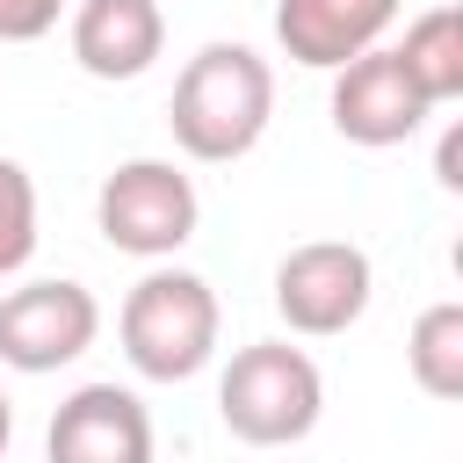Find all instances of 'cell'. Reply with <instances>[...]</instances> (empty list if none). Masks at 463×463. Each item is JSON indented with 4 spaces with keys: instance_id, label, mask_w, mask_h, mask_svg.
<instances>
[{
    "instance_id": "8fae6325",
    "label": "cell",
    "mask_w": 463,
    "mask_h": 463,
    "mask_svg": "<svg viewBox=\"0 0 463 463\" xmlns=\"http://www.w3.org/2000/svg\"><path fill=\"white\" fill-rule=\"evenodd\" d=\"M398 65L412 72V87L427 94V109H449L463 101V7H427L420 22H405V36L391 43Z\"/></svg>"
},
{
    "instance_id": "ba28073f",
    "label": "cell",
    "mask_w": 463,
    "mask_h": 463,
    "mask_svg": "<svg viewBox=\"0 0 463 463\" xmlns=\"http://www.w3.org/2000/svg\"><path fill=\"white\" fill-rule=\"evenodd\" d=\"M43 463H152V412L123 383H80L43 434Z\"/></svg>"
},
{
    "instance_id": "9c48e42d",
    "label": "cell",
    "mask_w": 463,
    "mask_h": 463,
    "mask_svg": "<svg viewBox=\"0 0 463 463\" xmlns=\"http://www.w3.org/2000/svg\"><path fill=\"white\" fill-rule=\"evenodd\" d=\"M391 22H398V0H275V43L311 72L362 58L369 43H383Z\"/></svg>"
},
{
    "instance_id": "8992f818",
    "label": "cell",
    "mask_w": 463,
    "mask_h": 463,
    "mask_svg": "<svg viewBox=\"0 0 463 463\" xmlns=\"http://www.w3.org/2000/svg\"><path fill=\"white\" fill-rule=\"evenodd\" d=\"M101 333V304L87 282H65V275H43V282H22L0 297V362L22 369V376H51L65 362H80Z\"/></svg>"
},
{
    "instance_id": "7a4b0ae2",
    "label": "cell",
    "mask_w": 463,
    "mask_h": 463,
    "mask_svg": "<svg viewBox=\"0 0 463 463\" xmlns=\"http://www.w3.org/2000/svg\"><path fill=\"white\" fill-rule=\"evenodd\" d=\"M217 333H224V311H217V289L195 275V268H152L130 282L123 311H116V340L130 354L137 376L152 383H188L210 369L217 354Z\"/></svg>"
},
{
    "instance_id": "5b68a950",
    "label": "cell",
    "mask_w": 463,
    "mask_h": 463,
    "mask_svg": "<svg viewBox=\"0 0 463 463\" xmlns=\"http://www.w3.org/2000/svg\"><path fill=\"white\" fill-rule=\"evenodd\" d=\"M369 289H376V268L362 246L347 239H304L275 260V311L289 333L304 340H333L347 333L362 311H369Z\"/></svg>"
},
{
    "instance_id": "5bb4252c",
    "label": "cell",
    "mask_w": 463,
    "mask_h": 463,
    "mask_svg": "<svg viewBox=\"0 0 463 463\" xmlns=\"http://www.w3.org/2000/svg\"><path fill=\"white\" fill-rule=\"evenodd\" d=\"M58 7L65 0H0V43H36L58 29Z\"/></svg>"
},
{
    "instance_id": "2e32d148",
    "label": "cell",
    "mask_w": 463,
    "mask_h": 463,
    "mask_svg": "<svg viewBox=\"0 0 463 463\" xmlns=\"http://www.w3.org/2000/svg\"><path fill=\"white\" fill-rule=\"evenodd\" d=\"M7 441H14V405H7V391H0V456H7Z\"/></svg>"
},
{
    "instance_id": "4fadbf2b",
    "label": "cell",
    "mask_w": 463,
    "mask_h": 463,
    "mask_svg": "<svg viewBox=\"0 0 463 463\" xmlns=\"http://www.w3.org/2000/svg\"><path fill=\"white\" fill-rule=\"evenodd\" d=\"M36 253V181L22 159L0 152V275H22Z\"/></svg>"
},
{
    "instance_id": "3957f363",
    "label": "cell",
    "mask_w": 463,
    "mask_h": 463,
    "mask_svg": "<svg viewBox=\"0 0 463 463\" xmlns=\"http://www.w3.org/2000/svg\"><path fill=\"white\" fill-rule=\"evenodd\" d=\"M318 412H326V376L289 340H253L217 376V420L246 449H289L318 427Z\"/></svg>"
},
{
    "instance_id": "9a60e30c",
    "label": "cell",
    "mask_w": 463,
    "mask_h": 463,
    "mask_svg": "<svg viewBox=\"0 0 463 463\" xmlns=\"http://www.w3.org/2000/svg\"><path fill=\"white\" fill-rule=\"evenodd\" d=\"M434 181L441 188H463V123L441 130V152H434Z\"/></svg>"
},
{
    "instance_id": "7c38bea8",
    "label": "cell",
    "mask_w": 463,
    "mask_h": 463,
    "mask_svg": "<svg viewBox=\"0 0 463 463\" xmlns=\"http://www.w3.org/2000/svg\"><path fill=\"white\" fill-rule=\"evenodd\" d=\"M405 369H412V383L427 391V398H463V304L456 297H441V304H427L420 318H412V333H405Z\"/></svg>"
},
{
    "instance_id": "277c9868",
    "label": "cell",
    "mask_w": 463,
    "mask_h": 463,
    "mask_svg": "<svg viewBox=\"0 0 463 463\" xmlns=\"http://www.w3.org/2000/svg\"><path fill=\"white\" fill-rule=\"evenodd\" d=\"M195 217H203V195L174 159H123L94 195L101 239L130 260H174L195 239Z\"/></svg>"
},
{
    "instance_id": "30bf717a",
    "label": "cell",
    "mask_w": 463,
    "mask_h": 463,
    "mask_svg": "<svg viewBox=\"0 0 463 463\" xmlns=\"http://www.w3.org/2000/svg\"><path fill=\"white\" fill-rule=\"evenodd\" d=\"M166 51L159 0H80L72 7V58L87 80H137Z\"/></svg>"
},
{
    "instance_id": "52a82bcc",
    "label": "cell",
    "mask_w": 463,
    "mask_h": 463,
    "mask_svg": "<svg viewBox=\"0 0 463 463\" xmlns=\"http://www.w3.org/2000/svg\"><path fill=\"white\" fill-rule=\"evenodd\" d=\"M326 109H333V130H340L347 145H369V152L405 145V137L434 116L391 43H369L362 58L333 65V101H326Z\"/></svg>"
},
{
    "instance_id": "6da1fadb",
    "label": "cell",
    "mask_w": 463,
    "mask_h": 463,
    "mask_svg": "<svg viewBox=\"0 0 463 463\" xmlns=\"http://www.w3.org/2000/svg\"><path fill=\"white\" fill-rule=\"evenodd\" d=\"M275 116V72L253 43H203L181 80H174V101H166V123H174V145L203 166H232L260 145Z\"/></svg>"
}]
</instances>
